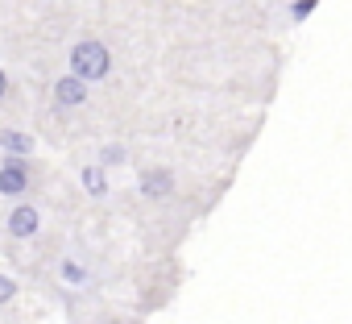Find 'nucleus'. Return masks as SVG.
Wrapping results in <instances>:
<instances>
[{"mask_svg":"<svg viewBox=\"0 0 352 324\" xmlns=\"http://www.w3.org/2000/svg\"><path fill=\"white\" fill-rule=\"evenodd\" d=\"M71 67H75V75H79L83 83L104 79V75H108V50H104L100 42H79V46L71 50Z\"/></svg>","mask_w":352,"mask_h":324,"instance_id":"obj_1","label":"nucleus"},{"mask_svg":"<svg viewBox=\"0 0 352 324\" xmlns=\"http://www.w3.org/2000/svg\"><path fill=\"white\" fill-rule=\"evenodd\" d=\"M54 92H58V100H63V104H83V100H87V83H83L79 75L58 79V88H54Z\"/></svg>","mask_w":352,"mask_h":324,"instance_id":"obj_2","label":"nucleus"},{"mask_svg":"<svg viewBox=\"0 0 352 324\" xmlns=\"http://www.w3.org/2000/svg\"><path fill=\"white\" fill-rule=\"evenodd\" d=\"M9 229H13L17 237H30V233L38 229V212H34V208H17V212L9 216Z\"/></svg>","mask_w":352,"mask_h":324,"instance_id":"obj_3","label":"nucleus"},{"mask_svg":"<svg viewBox=\"0 0 352 324\" xmlns=\"http://www.w3.org/2000/svg\"><path fill=\"white\" fill-rule=\"evenodd\" d=\"M0 192H9V196L25 192V171L21 167H5V171H0Z\"/></svg>","mask_w":352,"mask_h":324,"instance_id":"obj_4","label":"nucleus"},{"mask_svg":"<svg viewBox=\"0 0 352 324\" xmlns=\"http://www.w3.org/2000/svg\"><path fill=\"white\" fill-rule=\"evenodd\" d=\"M170 192V175L166 171H149L145 175V196H166Z\"/></svg>","mask_w":352,"mask_h":324,"instance_id":"obj_5","label":"nucleus"},{"mask_svg":"<svg viewBox=\"0 0 352 324\" xmlns=\"http://www.w3.org/2000/svg\"><path fill=\"white\" fill-rule=\"evenodd\" d=\"M83 183H87V192H91V196H104V188H108L100 171H83Z\"/></svg>","mask_w":352,"mask_h":324,"instance_id":"obj_6","label":"nucleus"},{"mask_svg":"<svg viewBox=\"0 0 352 324\" xmlns=\"http://www.w3.org/2000/svg\"><path fill=\"white\" fill-rule=\"evenodd\" d=\"M5 145H9L13 154H25V150H30V137H21V133H5Z\"/></svg>","mask_w":352,"mask_h":324,"instance_id":"obj_7","label":"nucleus"},{"mask_svg":"<svg viewBox=\"0 0 352 324\" xmlns=\"http://www.w3.org/2000/svg\"><path fill=\"white\" fill-rule=\"evenodd\" d=\"M13 291H17V287H13V279L0 274V303H9V299H13Z\"/></svg>","mask_w":352,"mask_h":324,"instance_id":"obj_8","label":"nucleus"},{"mask_svg":"<svg viewBox=\"0 0 352 324\" xmlns=\"http://www.w3.org/2000/svg\"><path fill=\"white\" fill-rule=\"evenodd\" d=\"M311 5H315V0H298V5H294V17H307V13H311Z\"/></svg>","mask_w":352,"mask_h":324,"instance_id":"obj_9","label":"nucleus"},{"mask_svg":"<svg viewBox=\"0 0 352 324\" xmlns=\"http://www.w3.org/2000/svg\"><path fill=\"white\" fill-rule=\"evenodd\" d=\"M0 96H5V75H0Z\"/></svg>","mask_w":352,"mask_h":324,"instance_id":"obj_10","label":"nucleus"}]
</instances>
